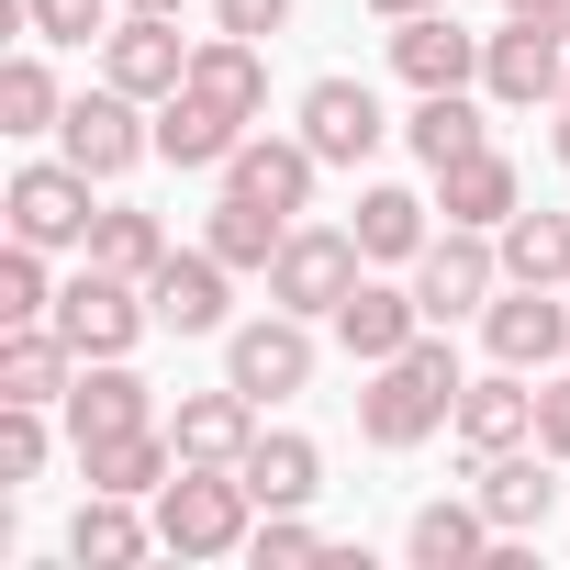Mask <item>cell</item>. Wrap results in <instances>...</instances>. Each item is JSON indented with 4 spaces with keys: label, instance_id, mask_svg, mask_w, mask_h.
<instances>
[{
    "label": "cell",
    "instance_id": "cell-1",
    "mask_svg": "<svg viewBox=\"0 0 570 570\" xmlns=\"http://www.w3.org/2000/svg\"><path fill=\"white\" fill-rule=\"evenodd\" d=\"M448 414H459V358H448V336H414L403 358H381V370L358 381V436H370V448H425Z\"/></svg>",
    "mask_w": 570,
    "mask_h": 570
},
{
    "label": "cell",
    "instance_id": "cell-2",
    "mask_svg": "<svg viewBox=\"0 0 570 570\" xmlns=\"http://www.w3.org/2000/svg\"><path fill=\"white\" fill-rule=\"evenodd\" d=\"M246 537H257V492H246V470L179 459L168 492H157V548H168V559H235Z\"/></svg>",
    "mask_w": 570,
    "mask_h": 570
},
{
    "label": "cell",
    "instance_id": "cell-3",
    "mask_svg": "<svg viewBox=\"0 0 570 570\" xmlns=\"http://www.w3.org/2000/svg\"><path fill=\"white\" fill-rule=\"evenodd\" d=\"M358 279H370V246H358L347 224H292V235H279V257H268V303L336 325V303L358 292Z\"/></svg>",
    "mask_w": 570,
    "mask_h": 570
},
{
    "label": "cell",
    "instance_id": "cell-4",
    "mask_svg": "<svg viewBox=\"0 0 570 570\" xmlns=\"http://www.w3.org/2000/svg\"><path fill=\"white\" fill-rule=\"evenodd\" d=\"M481 347L525 381L570 370V292H548V279H503V292L481 303Z\"/></svg>",
    "mask_w": 570,
    "mask_h": 570
},
{
    "label": "cell",
    "instance_id": "cell-5",
    "mask_svg": "<svg viewBox=\"0 0 570 570\" xmlns=\"http://www.w3.org/2000/svg\"><path fill=\"white\" fill-rule=\"evenodd\" d=\"M481 90L503 101V112H559V90H570V35L559 23H537V12H503V35H481Z\"/></svg>",
    "mask_w": 570,
    "mask_h": 570
},
{
    "label": "cell",
    "instance_id": "cell-6",
    "mask_svg": "<svg viewBox=\"0 0 570 570\" xmlns=\"http://www.w3.org/2000/svg\"><path fill=\"white\" fill-rule=\"evenodd\" d=\"M57 157H68V168H90V179H124L135 157H157V124H146V101H135V90H112V79H101L90 101H68V112H57Z\"/></svg>",
    "mask_w": 570,
    "mask_h": 570
},
{
    "label": "cell",
    "instance_id": "cell-7",
    "mask_svg": "<svg viewBox=\"0 0 570 570\" xmlns=\"http://www.w3.org/2000/svg\"><path fill=\"white\" fill-rule=\"evenodd\" d=\"M492 292H503V246H492L481 224L425 235V257H414V303H425V325H459V314H481Z\"/></svg>",
    "mask_w": 570,
    "mask_h": 570
},
{
    "label": "cell",
    "instance_id": "cell-8",
    "mask_svg": "<svg viewBox=\"0 0 570 570\" xmlns=\"http://www.w3.org/2000/svg\"><path fill=\"white\" fill-rule=\"evenodd\" d=\"M224 381L257 392V403H292L314 381V314H257V325H224Z\"/></svg>",
    "mask_w": 570,
    "mask_h": 570
},
{
    "label": "cell",
    "instance_id": "cell-9",
    "mask_svg": "<svg viewBox=\"0 0 570 570\" xmlns=\"http://www.w3.org/2000/svg\"><path fill=\"white\" fill-rule=\"evenodd\" d=\"M157 325V303H146V279H112V268H79L68 292H57V336L79 347V358H135V336Z\"/></svg>",
    "mask_w": 570,
    "mask_h": 570
},
{
    "label": "cell",
    "instance_id": "cell-10",
    "mask_svg": "<svg viewBox=\"0 0 570 570\" xmlns=\"http://www.w3.org/2000/svg\"><path fill=\"white\" fill-rule=\"evenodd\" d=\"M90 190H101L90 168L35 157V168L12 179V202H0V213H12V235H23V246H46V257H57V246H90V224H101V202H90Z\"/></svg>",
    "mask_w": 570,
    "mask_h": 570
},
{
    "label": "cell",
    "instance_id": "cell-11",
    "mask_svg": "<svg viewBox=\"0 0 570 570\" xmlns=\"http://www.w3.org/2000/svg\"><path fill=\"white\" fill-rule=\"evenodd\" d=\"M381 135H392V112H381L370 79H314V90H303V146H314L325 168H370Z\"/></svg>",
    "mask_w": 570,
    "mask_h": 570
},
{
    "label": "cell",
    "instance_id": "cell-12",
    "mask_svg": "<svg viewBox=\"0 0 570 570\" xmlns=\"http://www.w3.org/2000/svg\"><path fill=\"white\" fill-rule=\"evenodd\" d=\"M101 79H112V90H135V101H168V90L190 79L179 23H168V12H124V23L101 35Z\"/></svg>",
    "mask_w": 570,
    "mask_h": 570
},
{
    "label": "cell",
    "instance_id": "cell-13",
    "mask_svg": "<svg viewBox=\"0 0 570 570\" xmlns=\"http://www.w3.org/2000/svg\"><path fill=\"white\" fill-rule=\"evenodd\" d=\"M68 436L79 448H101V436H135V425H157V392L135 381V358H79V381H68Z\"/></svg>",
    "mask_w": 570,
    "mask_h": 570
},
{
    "label": "cell",
    "instance_id": "cell-14",
    "mask_svg": "<svg viewBox=\"0 0 570 570\" xmlns=\"http://www.w3.org/2000/svg\"><path fill=\"white\" fill-rule=\"evenodd\" d=\"M448 436H459L470 459H492V448H525V436H537V381L492 358V381H459V414H448Z\"/></svg>",
    "mask_w": 570,
    "mask_h": 570
},
{
    "label": "cell",
    "instance_id": "cell-15",
    "mask_svg": "<svg viewBox=\"0 0 570 570\" xmlns=\"http://www.w3.org/2000/svg\"><path fill=\"white\" fill-rule=\"evenodd\" d=\"M548 470H559V459H548V448L525 436V448H492L470 492H481V514H492L503 537H537V525L559 514V481H548Z\"/></svg>",
    "mask_w": 570,
    "mask_h": 570
},
{
    "label": "cell",
    "instance_id": "cell-16",
    "mask_svg": "<svg viewBox=\"0 0 570 570\" xmlns=\"http://www.w3.org/2000/svg\"><path fill=\"white\" fill-rule=\"evenodd\" d=\"M224 292H235V268L213 246H168V268L146 279V303H157L168 336H224Z\"/></svg>",
    "mask_w": 570,
    "mask_h": 570
},
{
    "label": "cell",
    "instance_id": "cell-17",
    "mask_svg": "<svg viewBox=\"0 0 570 570\" xmlns=\"http://www.w3.org/2000/svg\"><path fill=\"white\" fill-rule=\"evenodd\" d=\"M314 179H325V157H314L303 135H246V146L224 157V190H246V202H268V213H303Z\"/></svg>",
    "mask_w": 570,
    "mask_h": 570
},
{
    "label": "cell",
    "instance_id": "cell-18",
    "mask_svg": "<svg viewBox=\"0 0 570 570\" xmlns=\"http://www.w3.org/2000/svg\"><path fill=\"white\" fill-rule=\"evenodd\" d=\"M425 336V303L414 292H392V279H358V292L336 303V347L358 358V370H381V358H403Z\"/></svg>",
    "mask_w": 570,
    "mask_h": 570
},
{
    "label": "cell",
    "instance_id": "cell-19",
    "mask_svg": "<svg viewBox=\"0 0 570 570\" xmlns=\"http://www.w3.org/2000/svg\"><path fill=\"white\" fill-rule=\"evenodd\" d=\"M436 213H448V224H481V235H503V213H525V179H514V157H503V146H470V157H448V168H436Z\"/></svg>",
    "mask_w": 570,
    "mask_h": 570
},
{
    "label": "cell",
    "instance_id": "cell-20",
    "mask_svg": "<svg viewBox=\"0 0 570 570\" xmlns=\"http://www.w3.org/2000/svg\"><path fill=\"white\" fill-rule=\"evenodd\" d=\"M168 448L179 459H213V470H235L246 448H257V392H179V414H168Z\"/></svg>",
    "mask_w": 570,
    "mask_h": 570
},
{
    "label": "cell",
    "instance_id": "cell-21",
    "mask_svg": "<svg viewBox=\"0 0 570 570\" xmlns=\"http://www.w3.org/2000/svg\"><path fill=\"white\" fill-rule=\"evenodd\" d=\"M392 68L414 90H470L481 79V35H459V12H414V23H392Z\"/></svg>",
    "mask_w": 570,
    "mask_h": 570
},
{
    "label": "cell",
    "instance_id": "cell-22",
    "mask_svg": "<svg viewBox=\"0 0 570 570\" xmlns=\"http://www.w3.org/2000/svg\"><path fill=\"white\" fill-rule=\"evenodd\" d=\"M246 135H257V124L224 112V101H202V90H168V101H157V157H168V168H224Z\"/></svg>",
    "mask_w": 570,
    "mask_h": 570
},
{
    "label": "cell",
    "instance_id": "cell-23",
    "mask_svg": "<svg viewBox=\"0 0 570 570\" xmlns=\"http://www.w3.org/2000/svg\"><path fill=\"white\" fill-rule=\"evenodd\" d=\"M79 347L57 325H0V403H68Z\"/></svg>",
    "mask_w": 570,
    "mask_h": 570
},
{
    "label": "cell",
    "instance_id": "cell-24",
    "mask_svg": "<svg viewBox=\"0 0 570 570\" xmlns=\"http://www.w3.org/2000/svg\"><path fill=\"white\" fill-rule=\"evenodd\" d=\"M179 90H202V101H224V112H246V124H257V112H268V57H257L246 35H224V23H213V35L190 46V79H179Z\"/></svg>",
    "mask_w": 570,
    "mask_h": 570
},
{
    "label": "cell",
    "instance_id": "cell-25",
    "mask_svg": "<svg viewBox=\"0 0 570 570\" xmlns=\"http://www.w3.org/2000/svg\"><path fill=\"white\" fill-rule=\"evenodd\" d=\"M157 548V514H135V492H90L79 525H68V559L79 570H135Z\"/></svg>",
    "mask_w": 570,
    "mask_h": 570
},
{
    "label": "cell",
    "instance_id": "cell-26",
    "mask_svg": "<svg viewBox=\"0 0 570 570\" xmlns=\"http://www.w3.org/2000/svg\"><path fill=\"white\" fill-rule=\"evenodd\" d=\"M492 548H503V525L481 514V492H470V503H425V514L403 525V559H414V570H470V559H492Z\"/></svg>",
    "mask_w": 570,
    "mask_h": 570
},
{
    "label": "cell",
    "instance_id": "cell-27",
    "mask_svg": "<svg viewBox=\"0 0 570 570\" xmlns=\"http://www.w3.org/2000/svg\"><path fill=\"white\" fill-rule=\"evenodd\" d=\"M79 470H90V492H168V470H179V448H168V414L157 425H135V436H101V448H79Z\"/></svg>",
    "mask_w": 570,
    "mask_h": 570
},
{
    "label": "cell",
    "instance_id": "cell-28",
    "mask_svg": "<svg viewBox=\"0 0 570 570\" xmlns=\"http://www.w3.org/2000/svg\"><path fill=\"white\" fill-rule=\"evenodd\" d=\"M235 470H246L257 514H279V503H314V492H325V448H314V436H292V425H279V436H257Z\"/></svg>",
    "mask_w": 570,
    "mask_h": 570
},
{
    "label": "cell",
    "instance_id": "cell-29",
    "mask_svg": "<svg viewBox=\"0 0 570 570\" xmlns=\"http://www.w3.org/2000/svg\"><path fill=\"white\" fill-rule=\"evenodd\" d=\"M279 235H292V213H268V202H246V190H224V202H213V224H202V246H213L235 279H268Z\"/></svg>",
    "mask_w": 570,
    "mask_h": 570
},
{
    "label": "cell",
    "instance_id": "cell-30",
    "mask_svg": "<svg viewBox=\"0 0 570 570\" xmlns=\"http://www.w3.org/2000/svg\"><path fill=\"white\" fill-rule=\"evenodd\" d=\"M403 146H414L425 168H448V157L492 146V124H481V101H470V90H414V124H403Z\"/></svg>",
    "mask_w": 570,
    "mask_h": 570
},
{
    "label": "cell",
    "instance_id": "cell-31",
    "mask_svg": "<svg viewBox=\"0 0 570 570\" xmlns=\"http://www.w3.org/2000/svg\"><path fill=\"white\" fill-rule=\"evenodd\" d=\"M90 268H112V279H157L168 268V224L157 213H135V202H112L101 224H90V246H79Z\"/></svg>",
    "mask_w": 570,
    "mask_h": 570
},
{
    "label": "cell",
    "instance_id": "cell-32",
    "mask_svg": "<svg viewBox=\"0 0 570 570\" xmlns=\"http://www.w3.org/2000/svg\"><path fill=\"white\" fill-rule=\"evenodd\" d=\"M503 279H548V292H570V213H503Z\"/></svg>",
    "mask_w": 570,
    "mask_h": 570
},
{
    "label": "cell",
    "instance_id": "cell-33",
    "mask_svg": "<svg viewBox=\"0 0 570 570\" xmlns=\"http://www.w3.org/2000/svg\"><path fill=\"white\" fill-rule=\"evenodd\" d=\"M425 213H436V202H414V190L370 179V190H358V224H347V235H358V246H370V257L392 268V257H425Z\"/></svg>",
    "mask_w": 570,
    "mask_h": 570
},
{
    "label": "cell",
    "instance_id": "cell-34",
    "mask_svg": "<svg viewBox=\"0 0 570 570\" xmlns=\"http://www.w3.org/2000/svg\"><path fill=\"white\" fill-rule=\"evenodd\" d=\"M57 68L46 57H12V68H0V135H57Z\"/></svg>",
    "mask_w": 570,
    "mask_h": 570
},
{
    "label": "cell",
    "instance_id": "cell-35",
    "mask_svg": "<svg viewBox=\"0 0 570 570\" xmlns=\"http://www.w3.org/2000/svg\"><path fill=\"white\" fill-rule=\"evenodd\" d=\"M0 325H57V279H46V246H0Z\"/></svg>",
    "mask_w": 570,
    "mask_h": 570
},
{
    "label": "cell",
    "instance_id": "cell-36",
    "mask_svg": "<svg viewBox=\"0 0 570 570\" xmlns=\"http://www.w3.org/2000/svg\"><path fill=\"white\" fill-rule=\"evenodd\" d=\"M46 470V403H0V481Z\"/></svg>",
    "mask_w": 570,
    "mask_h": 570
},
{
    "label": "cell",
    "instance_id": "cell-37",
    "mask_svg": "<svg viewBox=\"0 0 570 570\" xmlns=\"http://www.w3.org/2000/svg\"><path fill=\"white\" fill-rule=\"evenodd\" d=\"M246 559H268V570H292V559H325V537L303 525V503H279V514H257V537H246Z\"/></svg>",
    "mask_w": 570,
    "mask_h": 570
},
{
    "label": "cell",
    "instance_id": "cell-38",
    "mask_svg": "<svg viewBox=\"0 0 570 570\" xmlns=\"http://www.w3.org/2000/svg\"><path fill=\"white\" fill-rule=\"evenodd\" d=\"M23 23H35V46H90L101 0H23Z\"/></svg>",
    "mask_w": 570,
    "mask_h": 570
},
{
    "label": "cell",
    "instance_id": "cell-39",
    "mask_svg": "<svg viewBox=\"0 0 570 570\" xmlns=\"http://www.w3.org/2000/svg\"><path fill=\"white\" fill-rule=\"evenodd\" d=\"M213 23L246 35V46H268V35H292V0H213Z\"/></svg>",
    "mask_w": 570,
    "mask_h": 570
},
{
    "label": "cell",
    "instance_id": "cell-40",
    "mask_svg": "<svg viewBox=\"0 0 570 570\" xmlns=\"http://www.w3.org/2000/svg\"><path fill=\"white\" fill-rule=\"evenodd\" d=\"M537 448L570 470V370H548V381H537Z\"/></svg>",
    "mask_w": 570,
    "mask_h": 570
},
{
    "label": "cell",
    "instance_id": "cell-41",
    "mask_svg": "<svg viewBox=\"0 0 570 570\" xmlns=\"http://www.w3.org/2000/svg\"><path fill=\"white\" fill-rule=\"evenodd\" d=\"M370 12L381 23H414V12H448V0H370Z\"/></svg>",
    "mask_w": 570,
    "mask_h": 570
},
{
    "label": "cell",
    "instance_id": "cell-42",
    "mask_svg": "<svg viewBox=\"0 0 570 570\" xmlns=\"http://www.w3.org/2000/svg\"><path fill=\"white\" fill-rule=\"evenodd\" d=\"M124 12H168V23H179V12H190V0H124Z\"/></svg>",
    "mask_w": 570,
    "mask_h": 570
},
{
    "label": "cell",
    "instance_id": "cell-43",
    "mask_svg": "<svg viewBox=\"0 0 570 570\" xmlns=\"http://www.w3.org/2000/svg\"><path fill=\"white\" fill-rule=\"evenodd\" d=\"M503 12H537V23H548V12H559V0H503Z\"/></svg>",
    "mask_w": 570,
    "mask_h": 570
},
{
    "label": "cell",
    "instance_id": "cell-44",
    "mask_svg": "<svg viewBox=\"0 0 570 570\" xmlns=\"http://www.w3.org/2000/svg\"><path fill=\"white\" fill-rule=\"evenodd\" d=\"M559 157H570V101H559Z\"/></svg>",
    "mask_w": 570,
    "mask_h": 570
},
{
    "label": "cell",
    "instance_id": "cell-45",
    "mask_svg": "<svg viewBox=\"0 0 570 570\" xmlns=\"http://www.w3.org/2000/svg\"><path fill=\"white\" fill-rule=\"evenodd\" d=\"M548 23H559V35H570V0H559V12H548Z\"/></svg>",
    "mask_w": 570,
    "mask_h": 570
},
{
    "label": "cell",
    "instance_id": "cell-46",
    "mask_svg": "<svg viewBox=\"0 0 570 570\" xmlns=\"http://www.w3.org/2000/svg\"><path fill=\"white\" fill-rule=\"evenodd\" d=\"M559 101H570V90H559Z\"/></svg>",
    "mask_w": 570,
    "mask_h": 570
}]
</instances>
